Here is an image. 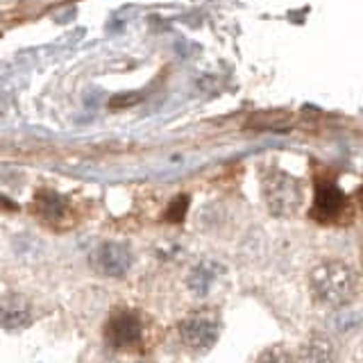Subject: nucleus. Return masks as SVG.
Segmentation results:
<instances>
[{"label":"nucleus","instance_id":"f257e3e1","mask_svg":"<svg viewBox=\"0 0 363 363\" xmlns=\"http://www.w3.org/2000/svg\"><path fill=\"white\" fill-rule=\"evenodd\" d=\"M357 277L343 261H325L311 272V293L318 302L327 306H343L352 300Z\"/></svg>","mask_w":363,"mask_h":363},{"label":"nucleus","instance_id":"f03ea898","mask_svg":"<svg viewBox=\"0 0 363 363\" xmlns=\"http://www.w3.org/2000/svg\"><path fill=\"white\" fill-rule=\"evenodd\" d=\"M143 336V327L139 315L130 309H121L116 313H111V318L105 325V340L107 345L113 350H132L141 343Z\"/></svg>","mask_w":363,"mask_h":363},{"label":"nucleus","instance_id":"7ed1b4c3","mask_svg":"<svg viewBox=\"0 0 363 363\" xmlns=\"http://www.w3.org/2000/svg\"><path fill=\"white\" fill-rule=\"evenodd\" d=\"M182 343L193 352H209L220 336V323L211 315L196 313L179 323Z\"/></svg>","mask_w":363,"mask_h":363},{"label":"nucleus","instance_id":"20e7f679","mask_svg":"<svg viewBox=\"0 0 363 363\" xmlns=\"http://www.w3.org/2000/svg\"><path fill=\"white\" fill-rule=\"evenodd\" d=\"M264 193L270 211L275 216H291L302 200L300 186L284 173H272L264 182Z\"/></svg>","mask_w":363,"mask_h":363},{"label":"nucleus","instance_id":"39448f33","mask_svg":"<svg viewBox=\"0 0 363 363\" xmlns=\"http://www.w3.org/2000/svg\"><path fill=\"white\" fill-rule=\"evenodd\" d=\"M91 268L102 277H123L132 268V252L128 245L107 241L100 243L89 259Z\"/></svg>","mask_w":363,"mask_h":363},{"label":"nucleus","instance_id":"423d86ee","mask_svg":"<svg viewBox=\"0 0 363 363\" xmlns=\"http://www.w3.org/2000/svg\"><path fill=\"white\" fill-rule=\"evenodd\" d=\"M34 320L32 306L26 298H21L18 293H9L0 300V325L7 332H23Z\"/></svg>","mask_w":363,"mask_h":363},{"label":"nucleus","instance_id":"0eeeda50","mask_svg":"<svg viewBox=\"0 0 363 363\" xmlns=\"http://www.w3.org/2000/svg\"><path fill=\"white\" fill-rule=\"evenodd\" d=\"M345 207V196L343 191L334 184H320L315 189V198H313V209H311V216L318 220H332L336 216L343 211Z\"/></svg>","mask_w":363,"mask_h":363},{"label":"nucleus","instance_id":"6e6552de","mask_svg":"<svg viewBox=\"0 0 363 363\" xmlns=\"http://www.w3.org/2000/svg\"><path fill=\"white\" fill-rule=\"evenodd\" d=\"M300 363H336L334 343L325 334H311L302 345Z\"/></svg>","mask_w":363,"mask_h":363},{"label":"nucleus","instance_id":"1a4fd4ad","mask_svg":"<svg viewBox=\"0 0 363 363\" xmlns=\"http://www.w3.org/2000/svg\"><path fill=\"white\" fill-rule=\"evenodd\" d=\"M34 207H37L41 218L55 223L66 216L68 202L64 196H60V193H55V191H39L37 196H34Z\"/></svg>","mask_w":363,"mask_h":363},{"label":"nucleus","instance_id":"9d476101","mask_svg":"<svg viewBox=\"0 0 363 363\" xmlns=\"http://www.w3.org/2000/svg\"><path fill=\"white\" fill-rule=\"evenodd\" d=\"M218 272L220 268L213 264V261H202L196 268L191 270L189 275V289L193 295H207L213 286V281L218 279Z\"/></svg>","mask_w":363,"mask_h":363},{"label":"nucleus","instance_id":"9b49d317","mask_svg":"<svg viewBox=\"0 0 363 363\" xmlns=\"http://www.w3.org/2000/svg\"><path fill=\"white\" fill-rule=\"evenodd\" d=\"M186 209H189V196H177L173 202L168 204L166 209V220L170 223H182L186 216Z\"/></svg>","mask_w":363,"mask_h":363},{"label":"nucleus","instance_id":"f8f14e48","mask_svg":"<svg viewBox=\"0 0 363 363\" xmlns=\"http://www.w3.org/2000/svg\"><path fill=\"white\" fill-rule=\"evenodd\" d=\"M257 363H293V359L284 347H268L259 354Z\"/></svg>","mask_w":363,"mask_h":363}]
</instances>
